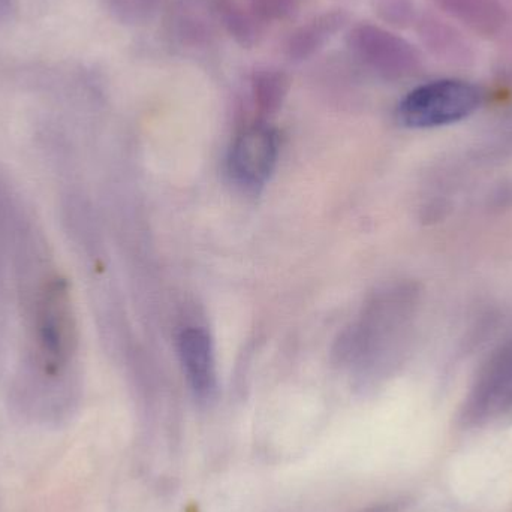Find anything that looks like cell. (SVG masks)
<instances>
[{
  "mask_svg": "<svg viewBox=\"0 0 512 512\" xmlns=\"http://www.w3.org/2000/svg\"><path fill=\"white\" fill-rule=\"evenodd\" d=\"M420 301L417 283L402 282L385 288L364 318L358 354L369 357L382 369L396 367L408 351Z\"/></svg>",
  "mask_w": 512,
  "mask_h": 512,
  "instance_id": "cell-1",
  "label": "cell"
},
{
  "mask_svg": "<svg viewBox=\"0 0 512 512\" xmlns=\"http://www.w3.org/2000/svg\"><path fill=\"white\" fill-rule=\"evenodd\" d=\"M484 95L469 81H430L415 87L400 101L397 119L406 128L433 129L453 125L480 110Z\"/></svg>",
  "mask_w": 512,
  "mask_h": 512,
  "instance_id": "cell-2",
  "label": "cell"
},
{
  "mask_svg": "<svg viewBox=\"0 0 512 512\" xmlns=\"http://www.w3.org/2000/svg\"><path fill=\"white\" fill-rule=\"evenodd\" d=\"M36 342L42 370L56 378L68 366L77 345V324L65 280L54 279L42 289L36 310Z\"/></svg>",
  "mask_w": 512,
  "mask_h": 512,
  "instance_id": "cell-3",
  "label": "cell"
},
{
  "mask_svg": "<svg viewBox=\"0 0 512 512\" xmlns=\"http://www.w3.org/2000/svg\"><path fill=\"white\" fill-rule=\"evenodd\" d=\"M512 412V336L478 370L460 411L466 427L484 426Z\"/></svg>",
  "mask_w": 512,
  "mask_h": 512,
  "instance_id": "cell-4",
  "label": "cell"
},
{
  "mask_svg": "<svg viewBox=\"0 0 512 512\" xmlns=\"http://www.w3.org/2000/svg\"><path fill=\"white\" fill-rule=\"evenodd\" d=\"M346 44L363 65L381 77L397 80L420 69L421 57L417 48L384 27L357 24L346 36Z\"/></svg>",
  "mask_w": 512,
  "mask_h": 512,
  "instance_id": "cell-5",
  "label": "cell"
},
{
  "mask_svg": "<svg viewBox=\"0 0 512 512\" xmlns=\"http://www.w3.org/2000/svg\"><path fill=\"white\" fill-rule=\"evenodd\" d=\"M279 155L277 132L265 123H255L246 128L231 147V176L248 188L264 185L273 173Z\"/></svg>",
  "mask_w": 512,
  "mask_h": 512,
  "instance_id": "cell-6",
  "label": "cell"
},
{
  "mask_svg": "<svg viewBox=\"0 0 512 512\" xmlns=\"http://www.w3.org/2000/svg\"><path fill=\"white\" fill-rule=\"evenodd\" d=\"M171 27L186 47H207L224 32L221 0H180Z\"/></svg>",
  "mask_w": 512,
  "mask_h": 512,
  "instance_id": "cell-7",
  "label": "cell"
},
{
  "mask_svg": "<svg viewBox=\"0 0 512 512\" xmlns=\"http://www.w3.org/2000/svg\"><path fill=\"white\" fill-rule=\"evenodd\" d=\"M179 354L186 379L195 396L210 399L216 390L215 351L204 328H188L179 337Z\"/></svg>",
  "mask_w": 512,
  "mask_h": 512,
  "instance_id": "cell-8",
  "label": "cell"
},
{
  "mask_svg": "<svg viewBox=\"0 0 512 512\" xmlns=\"http://www.w3.org/2000/svg\"><path fill=\"white\" fill-rule=\"evenodd\" d=\"M348 23V14L336 11L322 12L294 30L286 42V54L294 62H303L318 54Z\"/></svg>",
  "mask_w": 512,
  "mask_h": 512,
  "instance_id": "cell-9",
  "label": "cell"
},
{
  "mask_svg": "<svg viewBox=\"0 0 512 512\" xmlns=\"http://www.w3.org/2000/svg\"><path fill=\"white\" fill-rule=\"evenodd\" d=\"M436 3L478 35H496L505 24V11L498 0H436Z\"/></svg>",
  "mask_w": 512,
  "mask_h": 512,
  "instance_id": "cell-10",
  "label": "cell"
},
{
  "mask_svg": "<svg viewBox=\"0 0 512 512\" xmlns=\"http://www.w3.org/2000/svg\"><path fill=\"white\" fill-rule=\"evenodd\" d=\"M288 75L279 69H259L252 77V96L259 116L267 117L282 107L288 95Z\"/></svg>",
  "mask_w": 512,
  "mask_h": 512,
  "instance_id": "cell-11",
  "label": "cell"
},
{
  "mask_svg": "<svg viewBox=\"0 0 512 512\" xmlns=\"http://www.w3.org/2000/svg\"><path fill=\"white\" fill-rule=\"evenodd\" d=\"M224 32L242 47L251 48L261 41L264 23L248 8L234 0H221Z\"/></svg>",
  "mask_w": 512,
  "mask_h": 512,
  "instance_id": "cell-12",
  "label": "cell"
},
{
  "mask_svg": "<svg viewBox=\"0 0 512 512\" xmlns=\"http://www.w3.org/2000/svg\"><path fill=\"white\" fill-rule=\"evenodd\" d=\"M376 14L385 23L396 27H406L414 21V0H372Z\"/></svg>",
  "mask_w": 512,
  "mask_h": 512,
  "instance_id": "cell-13",
  "label": "cell"
},
{
  "mask_svg": "<svg viewBox=\"0 0 512 512\" xmlns=\"http://www.w3.org/2000/svg\"><path fill=\"white\" fill-rule=\"evenodd\" d=\"M301 0H248V8L262 23L288 20L297 12Z\"/></svg>",
  "mask_w": 512,
  "mask_h": 512,
  "instance_id": "cell-14",
  "label": "cell"
},
{
  "mask_svg": "<svg viewBox=\"0 0 512 512\" xmlns=\"http://www.w3.org/2000/svg\"><path fill=\"white\" fill-rule=\"evenodd\" d=\"M120 2H122L123 5L128 6V8H131L132 11L140 12L149 11V9L152 8L158 0H120Z\"/></svg>",
  "mask_w": 512,
  "mask_h": 512,
  "instance_id": "cell-15",
  "label": "cell"
}]
</instances>
